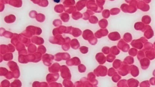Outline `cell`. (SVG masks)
Here are the masks:
<instances>
[{
    "label": "cell",
    "mask_w": 155,
    "mask_h": 87,
    "mask_svg": "<svg viewBox=\"0 0 155 87\" xmlns=\"http://www.w3.org/2000/svg\"><path fill=\"white\" fill-rule=\"evenodd\" d=\"M52 1L54 3H58L62 2L64 0H52Z\"/></svg>",
    "instance_id": "1"
}]
</instances>
